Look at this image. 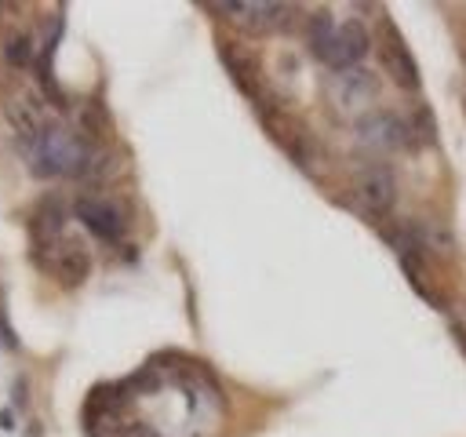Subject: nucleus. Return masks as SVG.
<instances>
[{
  "label": "nucleus",
  "instance_id": "nucleus-1",
  "mask_svg": "<svg viewBox=\"0 0 466 437\" xmlns=\"http://www.w3.org/2000/svg\"><path fill=\"white\" fill-rule=\"evenodd\" d=\"M368 44H371V36H368V29L360 22H331L328 11H320L309 22V47H313V55L324 66H331L335 73L357 69L360 58L368 55Z\"/></svg>",
  "mask_w": 466,
  "mask_h": 437
},
{
  "label": "nucleus",
  "instance_id": "nucleus-2",
  "mask_svg": "<svg viewBox=\"0 0 466 437\" xmlns=\"http://www.w3.org/2000/svg\"><path fill=\"white\" fill-rule=\"evenodd\" d=\"M25 157L33 164V171L44 175V178H55V175H84L87 164H91V149L84 146V138H76L62 124H47L36 138H29Z\"/></svg>",
  "mask_w": 466,
  "mask_h": 437
},
{
  "label": "nucleus",
  "instance_id": "nucleus-3",
  "mask_svg": "<svg viewBox=\"0 0 466 437\" xmlns=\"http://www.w3.org/2000/svg\"><path fill=\"white\" fill-rule=\"evenodd\" d=\"M328 102L339 117L346 120H360L371 113V106L379 102V80L368 69H342L328 80Z\"/></svg>",
  "mask_w": 466,
  "mask_h": 437
},
{
  "label": "nucleus",
  "instance_id": "nucleus-4",
  "mask_svg": "<svg viewBox=\"0 0 466 437\" xmlns=\"http://www.w3.org/2000/svg\"><path fill=\"white\" fill-rule=\"evenodd\" d=\"M353 142L364 153H400L415 138H411V127L404 117L386 113V109H371L368 117L353 120Z\"/></svg>",
  "mask_w": 466,
  "mask_h": 437
},
{
  "label": "nucleus",
  "instance_id": "nucleus-5",
  "mask_svg": "<svg viewBox=\"0 0 466 437\" xmlns=\"http://www.w3.org/2000/svg\"><path fill=\"white\" fill-rule=\"evenodd\" d=\"M353 197L368 215H386L397 200V182L386 164H364L353 175Z\"/></svg>",
  "mask_w": 466,
  "mask_h": 437
},
{
  "label": "nucleus",
  "instance_id": "nucleus-6",
  "mask_svg": "<svg viewBox=\"0 0 466 437\" xmlns=\"http://www.w3.org/2000/svg\"><path fill=\"white\" fill-rule=\"evenodd\" d=\"M226 18L240 22L244 29L251 33H273V29H284L288 18L295 15V7L288 4H222L218 7Z\"/></svg>",
  "mask_w": 466,
  "mask_h": 437
},
{
  "label": "nucleus",
  "instance_id": "nucleus-7",
  "mask_svg": "<svg viewBox=\"0 0 466 437\" xmlns=\"http://www.w3.org/2000/svg\"><path fill=\"white\" fill-rule=\"evenodd\" d=\"M76 218L102 240H116L124 233V215L113 200L106 197H80L76 200Z\"/></svg>",
  "mask_w": 466,
  "mask_h": 437
},
{
  "label": "nucleus",
  "instance_id": "nucleus-8",
  "mask_svg": "<svg viewBox=\"0 0 466 437\" xmlns=\"http://www.w3.org/2000/svg\"><path fill=\"white\" fill-rule=\"evenodd\" d=\"M7 120H11L25 138H36V135L47 127L44 109H40V102H36L29 91H15V95H7Z\"/></svg>",
  "mask_w": 466,
  "mask_h": 437
},
{
  "label": "nucleus",
  "instance_id": "nucleus-9",
  "mask_svg": "<svg viewBox=\"0 0 466 437\" xmlns=\"http://www.w3.org/2000/svg\"><path fill=\"white\" fill-rule=\"evenodd\" d=\"M382 62H386V69H390V76L400 84V87H408V91H415L419 87V69H415V62H411V55H408V47L400 44V36H386V44H382Z\"/></svg>",
  "mask_w": 466,
  "mask_h": 437
},
{
  "label": "nucleus",
  "instance_id": "nucleus-10",
  "mask_svg": "<svg viewBox=\"0 0 466 437\" xmlns=\"http://www.w3.org/2000/svg\"><path fill=\"white\" fill-rule=\"evenodd\" d=\"M87 251L84 248H76V244H66V248H58L55 251V277L62 280V284H80L84 277H87Z\"/></svg>",
  "mask_w": 466,
  "mask_h": 437
},
{
  "label": "nucleus",
  "instance_id": "nucleus-11",
  "mask_svg": "<svg viewBox=\"0 0 466 437\" xmlns=\"http://www.w3.org/2000/svg\"><path fill=\"white\" fill-rule=\"evenodd\" d=\"M4 55H7L11 66H29L33 62V40H29V33H7Z\"/></svg>",
  "mask_w": 466,
  "mask_h": 437
},
{
  "label": "nucleus",
  "instance_id": "nucleus-12",
  "mask_svg": "<svg viewBox=\"0 0 466 437\" xmlns=\"http://www.w3.org/2000/svg\"><path fill=\"white\" fill-rule=\"evenodd\" d=\"M33 229H36V237H55V233L62 229V211L55 208V200H44V204L36 208Z\"/></svg>",
  "mask_w": 466,
  "mask_h": 437
}]
</instances>
